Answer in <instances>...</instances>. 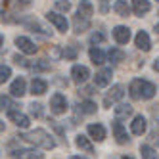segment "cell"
Segmentation results:
<instances>
[{
	"instance_id": "6da1fadb",
	"label": "cell",
	"mask_w": 159,
	"mask_h": 159,
	"mask_svg": "<svg viewBox=\"0 0 159 159\" xmlns=\"http://www.w3.org/2000/svg\"><path fill=\"white\" fill-rule=\"evenodd\" d=\"M21 138H23L25 142H31V144H35V146L44 148V150H52V148L56 146V142L52 140V136H50L46 130H42V129L31 130V132H27V134H21Z\"/></svg>"
},
{
	"instance_id": "7a4b0ae2",
	"label": "cell",
	"mask_w": 159,
	"mask_h": 159,
	"mask_svg": "<svg viewBox=\"0 0 159 159\" xmlns=\"http://www.w3.org/2000/svg\"><path fill=\"white\" fill-rule=\"evenodd\" d=\"M129 90H130V96L134 100H138V98L150 100L155 94V84L148 83V81H142V79H136V81H132V84H130Z\"/></svg>"
},
{
	"instance_id": "3957f363",
	"label": "cell",
	"mask_w": 159,
	"mask_h": 159,
	"mask_svg": "<svg viewBox=\"0 0 159 159\" xmlns=\"http://www.w3.org/2000/svg\"><path fill=\"white\" fill-rule=\"evenodd\" d=\"M50 107H52V111L56 113V115H60V113H65V109H67V100H65V96L63 94H54L52 96V100H50Z\"/></svg>"
},
{
	"instance_id": "277c9868",
	"label": "cell",
	"mask_w": 159,
	"mask_h": 159,
	"mask_svg": "<svg viewBox=\"0 0 159 159\" xmlns=\"http://www.w3.org/2000/svg\"><path fill=\"white\" fill-rule=\"evenodd\" d=\"M8 119L14 121L17 127H21V129H27L29 127V117L25 115V113H21V111H12V109H10L8 111Z\"/></svg>"
},
{
	"instance_id": "5b68a950",
	"label": "cell",
	"mask_w": 159,
	"mask_h": 159,
	"mask_svg": "<svg viewBox=\"0 0 159 159\" xmlns=\"http://www.w3.org/2000/svg\"><path fill=\"white\" fill-rule=\"evenodd\" d=\"M46 17H48V21H50V23H54V25H56V29H58V31H61V33H65V31H67V27H69V23H67V19H65L63 16H60V14H54V12H50Z\"/></svg>"
},
{
	"instance_id": "8992f818",
	"label": "cell",
	"mask_w": 159,
	"mask_h": 159,
	"mask_svg": "<svg viewBox=\"0 0 159 159\" xmlns=\"http://www.w3.org/2000/svg\"><path fill=\"white\" fill-rule=\"evenodd\" d=\"M71 77H73L75 83H84L86 79L90 77V71H88V67H84V65H75L71 69Z\"/></svg>"
},
{
	"instance_id": "52a82bcc",
	"label": "cell",
	"mask_w": 159,
	"mask_h": 159,
	"mask_svg": "<svg viewBox=\"0 0 159 159\" xmlns=\"http://www.w3.org/2000/svg\"><path fill=\"white\" fill-rule=\"evenodd\" d=\"M16 44H17V48L23 52V54H35L37 52V46L33 44L27 37H17L16 39Z\"/></svg>"
},
{
	"instance_id": "ba28073f",
	"label": "cell",
	"mask_w": 159,
	"mask_h": 159,
	"mask_svg": "<svg viewBox=\"0 0 159 159\" xmlns=\"http://www.w3.org/2000/svg\"><path fill=\"white\" fill-rule=\"evenodd\" d=\"M113 37H115V40H117L119 44H127V42L130 40V31H129L127 27L119 25V27L113 29Z\"/></svg>"
},
{
	"instance_id": "9c48e42d",
	"label": "cell",
	"mask_w": 159,
	"mask_h": 159,
	"mask_svg": "<svg viewBox=\"0 0 159 159\" xmlns=\"http://www.w3.org/2000/svg\"><path fill=\"white\" fill-rule=\"evenodd\" d=\"M113 134H115V140L119 144H127L129 142V134H127V130H125V127H123L119 121L113 123Z\"/></svg>"
},
{
	"instance_id": "30bf717a",
	"label": "cell",
	"mask_w": 159,
	"mask_h": 159,
	"mask_svg": "<svg viewBox=\"0 0 159 159\" xmlns=\"http://www.w3.org/2000/svg\"><path fill=\"white\" fill-rule=\"evenodd\" d=\"M134 42H136V48H140V50H144V52H148V50L152 48V42H150V37H148V33H144V31H140L138 35H136Z\"/></svg>"
},
{
	"instance_id": "8fae6325",
	"label": "cell",
	"mask_w": 159,
	"mask_h": 159,
	"mask_svg": "<svg viewBox=\"0 0 159 159\" xmlns=\"http://www.w3.org/2000/svg\"><path fill=\"white\" fill-rule=\"evenodd\" d=\"M130 130H132L136 136L144 134V132H146V119H144L142 115H136V117H134V121L130 123Z\"/></svg>"
},
{
	"instance_id": "7c38bea8",
	"label": "cell",
	"mask_w": 159,
	"mask_h": 159,
	"mask_svg": "<svg viewBox=\"0 0 159 159\" xmlns=\"http://www.w3.org/2000/svg\"><path fill=\"white\" fill-rule=\"evenodd\" d=\"M94 83H96V86H107L111 83V69H102L100 73H96Z\"/></svg>"
},
{
	"instance_id": "4fadbf2b",
	"label": "cell",
	"mask_w": 159,
	"mask_h": 159,
	"mask_svg": "<svg viewBox=\"0 0 159 159\" xmlns=\"http://www.w3.org/2000/svg\"><path fill=\"white\" fill-rule=\"evenodd\" d=\"M10 92H12V96H23L25 94V79L23 77H19L16 79V81L12 83V86H10Z\"/></svg>"
},
{
	"instance_id": "5bb4252c",
	"label": "cell",
	"mask_w": 159,
	"mask_h": 159,
	"mask_svg": "<svg viewBox=\"0 0 159 159\" xmlns=\"http://www.w3.org/2000/svg\"><path fill=\"white\" fill-rule=\"evenodd\" d=\"M46 88H48V83L44 81V79H33V83H31V92L33 94L40 96V94L46 92Z\"/></svg>"
},
{
	"instance_id": "9a60e30c",
	"label": "cell",
	"mask_w": 159,
	"mask_h": 159,
	"mask_svg": "<svg viewBox=\"0 0 159 159\" xmlns=\"http://www.w3.org/2000/svg\"><path fill=\"white\" fill-rule=\"evenodd\" d=\"M88 134L92 136L94 140L102 142V140L106 138V129L102 127V125H88Z\"/></svg>"
},
{
	"instance_id": "2e32d148",
	"label": "cell",
	"mask_w": 159,
	"mask_h": 159,
	"mask_svg": "<svg viewBox=\"0 0 159 159\" xmlns=\"http://www.w3.org/2000/svg\"><path fill=\"white\" fill-rule=\"evenodd\" d=\"M132 10L136 16H144L150 12V2L148 0H132Z\"/></svg>"
},
{
	"instance_id": "e0dca14e",
	"label": "cell",
	"mask_w": 159,
	"mask_h": 159,
	"mask_svg": "<svg viewBox=\"0 0 159 159\" xmlns=\"http://www.w3.org/2000/svg\"><path fill=\"white\" fill-rule=\"evenodd\" d=\"M12 155L17 157V159H42V153H39L35 150H17Z\"/></svg>"
},
{
	"instance_id": "ac0fdd59",
	"label": "cell",
	"mask_w": 159,
	"mask_h": 159,
	"mask_svg": "<svg viewBox=\"0 0 159 159\" xmlns=\"http://www.w3.org/2000/svg\"><path fill=\"white\" fill-rule=\"evenodd\" d=\"M125 96V88L121 86V84H115L111 90H109V94H107V98H106V104H109V102H115V100H121Z\"/></svg>"
},
{
	"instance_id": "d6986e66",
	"label": "cell",
	"mask_w": 159,
	"mask_h": 159,
	"mask_svg": "<svg viewBox=\"0 0 159 159\" xmlns=\"http://www.w3.org/2000/svg\"><path fill=\"white\" fill-rule=\"evenodd\" d=\"M92 12H94V8H92V4H90L88 0H83V2L79 4V16H81V17L88 19L90 16H92Z\"/></svg>"
},
{
	"instance_id": "ffe728a7",
	"label": "cell",
	"mask_w": 159,
	"mask_h": 159,
	"mask_svg": "<svg viewBox=\"0 0 159 159\" xmlns=\"http://www.w3.org/2000/svg\"><path fill=\"white\" fill-rule=\"evenodd\" d=\"M90 60H92V63H96V65H102L104 60H106V56H104V52H102L100 48L92 46L90 48Z\"/></svg>"
},
{
	"instance_id": "44dd1931",
	"label": "cell",
	"mask_w": 159,
	"mask_h": 159,
	"mask_svg": "<svg viewBox=\"0 0 159 159\" xmlns=\"http://www.w3.org/2000/svg\"><path fill=\"white\" fill-rule=\"evenodd\" d=\"M75 144L81 148V150H84V152H88V153H92L94 152V148H92V144L88 142V138L86 136H83V134H79L77 136V140H75Z\"/></svg>"
},
{
	"instance_id": "7402d4cb",
	"label": "cell",
	"mask_w": 159,
	"mask_h": 159,
	"mask_svg": "<svg viewBox=\"0 0 159 159\" xmlns=\"http://www.w3.org/2000/svg\"><path fill=\"white\" fill-rule=\"evenodd\" d=\"M115 115H117V119H125V117L132 115V106H129V104L117 106V107H115Z\"/></svg>"
},
{
	"instance_id": "603a6c76",
	"label": "cell",
	"mask_w": 159,
	"mask_h": 159,
	"mask_svg": "<svg viewBox=\"0 0 159 159\" xmlns=\"http://www.w3.org/2000/svg\"><path fill=\"white\" fill-rule=\"evenodd\" d=\"M115 12H117L121 17H127V16L130 14V8H129V4L125 2V0H117V2H115Z\"/></svg>"
},
{
	"instance_id": "cb8c5ba5",
	"label": "cell",
	"mask_w": 159,
	"mask_h": 159,
	"mask_svg": "<svg viewBox=\"0 0 159 159\" xmlns=\"http://www.w3.org/2000/svg\"><path fill=\"white\" fill-rule=\"evenodd\" d=\"M140 153H142V159H157V153L152 146H142Z\"/></svg>"
},
{
	"instance_id": "d4e9b609",
	"label": "cell",
	"mask_w": 159,
	"mask_h": 159,
	"mask_svg": "<svg viewBox=\"0 0 159 159\" xmlns=\"http://www.w3.org/2000/svg\"><path fill=\"white\" fill-rule=\"evenodd\" d=\"M79 107H81V111L83 113H86V115H90V113H94L96 111V104H94V102H83V104L81 106H79Z\"/></svg>"
},
{
	"instance_id": "484cf974",
	"label": "cell",
	"mask_w": 159,
	"mask_h": 159,
	"mask_svg": "<svg viewBox=\"0 0 159 159\" xmlns=\"http://www.w3.org/2000/svg\"><path fill=\"white\" fill-rule=\"evenodd\" d=\"M109 60H111L113 63L123 61V60H125V54H123L121 50H117V48H113V50H109Z\"/></svg>"
},
{
	"instance_id": "4316f807",
	"label": "cell",
	"mask_w": 159,
	"mask_h": 159,
	"mask_svg": "<svg viewBox=\"0 0 159 159\" xmlns=\"http://www.w3.org/2000/svg\"><path fill=\"white\" fill-rule=\"evenodd\" d=\"M84 29H88V21H86V19L81 21V16H77V17H75V31H77V33H83Z\"/></svg>"
},
{
	"instance_id": "83f0119b",
	"label": "cell",
	"mask_w": 159,
	"mask_h": 159,
	"mask_svg": "<svg viewBox=\"0 0 159 159\" xmlns=\"http://www.w3.org/2000/svg\"><path fill=\"white\" fill-rule=\"evenodd\" d=\"M10 73H12V71H10L8 65H2V67H0V83H2V84L10 79Z\"/></svg>"
},
{
	"instance_id": "f1b7e54d",
	"label": "cell",
	"mask_w": 159,
	"mask_h": 159,
	"mask_svg": "<svg viewBox=\"0 0 159 159\" xmlns=\"http://www.w3.org/2000/svg\"><path fill=\"white\" fill-rule=\"evenodd\" d=\"M56 6H58V10H61V12H69V10H71V4L67 2V0H58Z\"/></svg>"
},
{
	"instance_id": "f546056e",
	"label": "cell",
	"mask_w": 159,
	"mask_h": 159,
	"mask_svg": "<svg viewBox=\"0 0 159 159\" xmlns=\"http://www.w3.org/2000/svg\"><path fill=\"white\" fill-rule=\"evenodd\" d=\"M0 104H2V109H12V107H14L12 100H10L8 96H2V100H0Z\"/></svg>"
},
{
	"instance_id": "4dcf8cb0",
	"label": "cell",
	"mask_w": 159,
	"mask_h": 159,
	"mask_svg": "<svg viewBox=\"0 0 159 159\" xmlns=\"http://www.w3.org/2000/svg\"><path fill=\"white\" fill-rule=\"evenodd\" d=\"M102 40H104V35H102V33H94V35L90 37V42L92 44H100Z\"/></svg>"
},
{
	"instance_id": "1f68e13d",
	"label": "cell",
	"mask_w": 159,
	"mask_h": 159,
	"mask_svg": "<svg viewBox=\"0 0 159 159\" xmlns=\"http://www.w3.org/2000/svg\"><path fill=\"white\" fill-rule=\"evenodd\" d=\"M31 111H33V115H37V117H40L42 113H40V106L39 104H33L31 106Z\"/></svg>"
},
{
	"instance_id": "d6a6232c",
	"label": "cell",
	"mask_w": 159,
	"mask_h": 159,
	"mask_svg": "<svg viewBox=\"0 0 159 159\" xmlns=\"http://www.w3.org/2000/svg\"><path fill=\"white\" fill-rule=\"evenodd\" d=\"M100 12L107 14V0H100Z\"/></svg>"
},
{
	"instance_id": "836d02e7",
	"label": "cell",
	"mask_w": 159,
	"mask_h": 159,
	"mask_svg": "<svg viewBox=\"0 0 159 159\" xmlns=\"http://www.w3.org/2000/svg\"><path fill=\"white\" fill-rule=\"evenodd\" d=\"M65 56H67V58H75V50L73 48H67L65 50Z\"/></svg>"
},
{
	"instance_id": "e575fe53",
	"label": "cell",
	"mask_w": 159,
	"mask_h": 159,
	"mask_svg": "<svg viewBox=\"0 0 159 159\" xmlns=\"http://www.w3.org/2000/svg\"><path fill=\"white\" fill-rule=\"evenodd\" d=\"M153 69H155V71H159V60H157V61L153 63Z\"/></svg>"
},
{
	"instance_id": "d590c367",
	"label": "cell",
	"mask_w": 159,
	"mask_h": 159,
	"mask_svg": "<svg viewBox=\"0 0 159 159\" xmlns=\"http://www.w3.org/2000/svg\"><path fill=\"white\" fill-rule=\"evenodd\" d=\"M71 159H83V157H79V155H73V157H71Z\"/></svg>"
},
{
	"instance_id": "8d00e7d4",
	"label": "cell",
	"mask_w": 159,
	"mask_h": 159,
	"mask_svg": "<svg viewBox=\"0 0 159 159\" xmlns=\"http://www.w3.org/2000/svg\"><path fill=\"white\" fill-rule=\"evenodd\" d=\"M21 2H23V4H29V2H31V0H21Z\"/></svg>"
},
{
	"instance_id": "74e56055",
	"label": "cell",
	"mask_w": 159,
	"mask_h": 159,
	"mask_svg": "<svg viewBox=\"0 0 159 159\" xmlns=\"http://www.w3.org/2000/svg\"><path fill=\"white\" fill-rule=\"evenodd\" d=\"M121 159H132V157H121Z\"/></svg>"
}]
</instances>
